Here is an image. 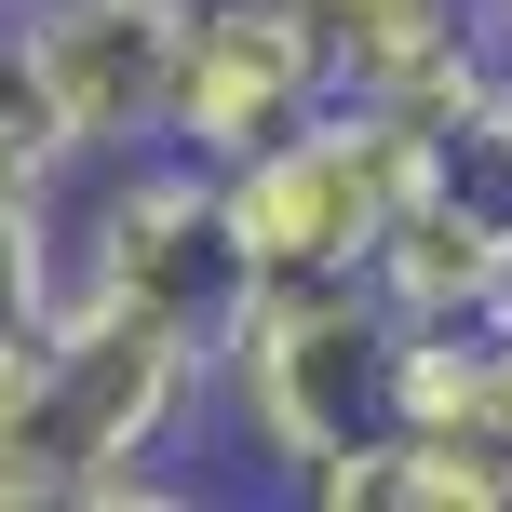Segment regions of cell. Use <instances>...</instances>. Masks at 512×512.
Wrapping results in <instances>:
<instances>
[{
	"label": "cell",
	"mask_w": 512,
	"mask_h": 512,
	"mask_svg": "<svg viewBox=\"0 0 512 512\" xmlns=\"http://www.w3.org/2000/svg\"><path fill=\"white\" fill-rule=\"evenodd\" d=\"M216 378H230L256 459L310 472L351 432L391 418V310L364 270H297V283H243V310L216 324Z\"/></svg>",
	"instance_id": "6da1fadb"
},
{
	"label": "cell",
	"mask_w": 512,
	"mask_h": 512,
	"mask_svg": "<svg viewBox=\"0 0 512 512\" xmlns=\"http://www.w3.org/2000/svg\"><path fill=\"white\" fill-rule=\"evenodd\" d=\"M418 176V135H391L378 108L324 95L310 122L256 135L243 162H216V230H230L243 283H297V270H364V243L391 230Z\"/></svg>",
	"instance_id": "7a4b0ae2"
},
{
	"label": "cell",
	"mask_w": 512,
	"mask_h": 512,
	"mask_svg": "<svg viewBox=\"0 0 512 512\" xmlns=\"http://www.w3.org/2000/svg\"><path fill=\"white\" fill-rule=\"evenodd\" d=\"M324 95H337V41H324V14H310V0H189L162 149H189V162H243L256 135L310 122Z\"/></svg>",
	"instance_id": "3957f363"
},
{
	"label": "cell",
	"mask_w": 512,
	"mask_h": 512,
	"mask_svg": "<svg viewBox=\"0 0 512 512\" xmlns=\"http://www.w3.org/2000/svg\"><path fill=\"white\" fill-rule=\"evenodd\" d=\"M0 14L27 27V54H41V81H54V122H68L81 162L162 149L189 0H0Z\"/></svg>",
	"instance_id": "277c9868"
},
{
	"label": "cell",
	"mask_w": 512,
	"mask_h": 512,
	"mask_svg": "<svg viewBox=\"0 0 512 512\" xmlns=\"http://www.w3.org/2000/svg\"><path fill=\"white\" fill-rule=\"evenodd\" d=\"M297 486L324 512H512V459L432 432V418H378V432H351L337 459H310Z\"/></svg>",
	"instance_id": "5b68a950"
},
{
	"label": "cell",
	"mask_w": 512,
	"mask_h": 512,
	"mask_svg": "<svg viewBox=\"0 0 512 512\" xmlns=\"http://www.w3.org/2000/svg\"><path fill=\"white\" fill-rule=\"evenodd\" d=\"M68 189H41V176H0V337H41V310H54V283H68Z\"/></svg>",
	"instance_id": "8992f818"
},
{
	"label": "cell",
	"mask_w": 512,
	"mask_h": 512,
	"mask_svg": "<svg viewBox=\"0 0 512 512\" xmlns=\"http://www.w3.org/2000/svg\"><path fill=\"white\" fill-rule=\"evenodd\" d=\"M0 176H41V189H68V176H81L68 122H54V81H41V54H27V27H14V14H0Z\"/></svg>",
	"instance_id": "52a82bcc"
},
{
	"label": "cell",
	"mask_w": 512,
	"mask_h": 512,
	"mask_svg": "<svg viewBox=\"0 0 512 512\" xmlns=\"http://www.w3.org/2000/svg\"><path fill=\"white\" fill-rule=\"evenodd\" d=\"M486 337H499V364H512V270H499V297H486Z\"/></svg>",
	"instance_id": "ba28073f"
},
{
	"label": "cell",
	"mask_w": 512,
	"mask_h": 512,
	"mask_svg": "<svg viewBox=\"0 0 512 512\" xmlns=\"http://www.w3.org/2000/svg\"><path fill=\"white\" fill-rule=\"evenodd\" d=\"M310 14H324V27H337V14H364V0H310Z\"/></svg>",
	"instance_id": "9c48e42d"
},
{
	"label": "cell",
	"mask_w": 512,
	"mask_h": 512,
	"mask_svg": "<svg viewBox=\"0 0 512 512\" xmlns=\"http://www.w3.org/2000/svg\"><path fill=\"white\" fill-rule=\"evenodd\" d=\"M486 14H512V0H486Z\"/></svg>",
	"instance_id": "30bf717a"
},
{
	"label": "cell",
	"mask_w": 512,
	"mask_h": 512,
	"mask_svg": "<svg viewBox=\"0 0 512 512\" xmlns=\"http://www.w3.org/2000/svg\"><path fill=\"white\" fill-rule=\"evenodd\" d=\"M499 41H512V14H499Z\"/></svg>",
	"instance_id": "8fae6325"
}]
</instances>
